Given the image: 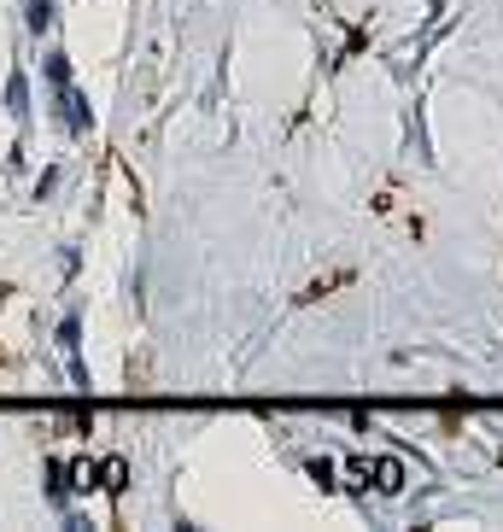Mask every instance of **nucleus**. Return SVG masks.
Segmentation results:
<instances>
[{"instance_id":"1","label":"nucleus","mask_w":503,"mask_h":532,"mask_svg":"<svg viewBox=\"0 0 503 532\" xmlns=\"http://www.w3.org/2000/svg\"><path fill=\"white\" fill-rule=\"evenodd\" d=\"M59 123H65L70 135H88V99L76 94V88H59Z\"/></svg>"},{"instance_id":"2","label":"nucleus","mask_w":503,"mask_h":532,"mask_svg":"<svg viewBox=\"0 0 503 532\" xmlns=\"http://www.w3.org/2000/svg\"><path fill=\"white\" fill-rule=\"evenodd\" d=\"M76 339H83V322H76V316H65V322H59V351L70 357V380H76V386H88L83 357H76Z\"/></svg>"},{"instance_id":"3","label":"nucleus","mask_w":503,"mask_h":532,"mask_svg":"<svg viewBox=\"0 0 503 532\" xmlns=\"http://www.w3.org/2000/svg\"><path fill=\"white\" fill-rule=\"evenodd\" d=\"M24 18H29V29L42 36V29L53 24V0H24Z\"/></svg>"},{"instance_id":"4","label":"nucleus","mask_w":503,"mask_h":532,"mask_svg":"<svg viewBox=\"0 0 503 532\" xmlns=\"http://www.w3.org/2000/svg\"><path fill=\"white\" fill-rule=\"evenodd\" d=\"M47 83H53V88H70V59H65V53H47Z\"/></svg>"},{"instance_id":"5","label":"nucleus","mask_w":503,"mask_h":532,"mask_svg":"<svg viewBox=\"0 0 503 532\" xmlns=\"http://www.w3.org/2000/svg\"><path fill=\"white\" fill-rule=\"evenodd\" d=\"M375 486L380 491H398V486H404V468H398V463H375Z\"/></svg>"},{"instance_id":"6","label":"nucleus","mask_w":503,"mask_h":532,"mask_svg":"<svg viewBox=\"0 0 503 532\" xmlns=\"http://www.w3.org/2000/svg\"><path fill=\"white\" fill-rule=\"evenodd\" d=\"M100 486H106V491H124V463H117V457H112V463H100Z\"/></svg>"},{"instance_id":"7","label":"nucleus","mask_w":503,"mask_h":532,"mask_svg":"<svg viewBox=\"0 0 503 532\" xmlns=\"http://www.w3.org/2000/svg\"><path fill=\"white\" fill-rule=\"evenodd\" d=\"M24 94H29V88H24V76L12 70V83H6V106H12L18 117H24Z\"/></svg>"}]
</instances>
